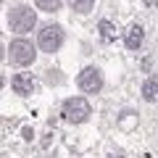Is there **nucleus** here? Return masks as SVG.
<instances>
[{
  "label": "nucleus",
  "mask_w": 158,
  "mask_h": 158,
  "mask_svg": "<svg viewBox=\"0 0 158 158\" xmlns=\"http://www.w3.org/2000/svg\"><path fill=\"white\" fill-rule=\"evenodd\" d=\"M0 3H3V0H0Z\"/></svg>",
  "instance_id": "obj_16"
},
{
  "label": "nucleus",
  "mask_w": 158,
  "mask_h": 158,
  "mask_svg": "<svg viewBox=\"0 0 158 158\" xmlns=\"http://www.w3.org/2000/svg\"><path fill=\"white\" fill-rule=\"evenodd\" d=\"M142 98L148 103H158V79H148L142 85Z\"/></svg>",
  "instance_id": "obj_8"
},
{
  "label": "nucleus",
  "mask_w": 158,
  "mask_h": 158,
  "mask_svg": "<svg viewBox=\"0 0 158 158\" xmlns=\"http://www.w3.org/2000/svg\"><path fill=\"white\" fill-rule=\"evenodd\" d=\"M77 82H79V90H82V92H90V95H95V92L103 87V74L98 71L95 66H87L85 71L79 74Z\"/></svg>",
  "instance_id": "obj_5"
},
{
  "label": "nucleus",
  "mask_w": 158,
  "mask_h": 158,
  "mask_svg": "<svg viewBox=\"0 0 158 158\" xmlns=\"http://www.w3.org/2000/svg\"><path fill=\"white\" fill-rule=\"evenodd\" d=\"M8 24H11L13 32L27 34V32H32L34 24H37V13H34L32 8H24V6L21 8H13L11 16H8Z\"/></svg>",
  "instance_id": "obj_1"
},
{
  "label": "nucleus",
  "mask_w": 158,
  "mask_h": 158,
  "mask_svg": "<svg viewBox=\"0 0 158 158\" xmlns=\"http://www.w3.org/2000/svg\"><path fill=\"white\" fill-rule=\"evenodd\" d=\"M21 135H24V140H32V137H34V132L29 129V127H24V129H21Z\"/></svg>",
  "instance_id": "obj_12"
},
{
  "label": "nucleus",
  "mask_w": 158,
  "mask_h": 158,
  "mask_svg": "<svg viewBox=\"0 0 158 158\" xmlns=\"http://www.w3.org/2000/svg\"><path fill=\"white\" fill-rule=\"evenodd\" d=\"M11 63H16V66H29V63L34 61V45L29 42V40H13L11 42Z\"/></svg>",
  "instance_id": "obj_2"
},
{
  "label": "nucleus",
  "mask_w": 158,
  "mask_h": 158,
  "mask_svg": "<svg viewBox=\"0 0 158 158\" xmlns=\"http://www.w3.org/2000/svg\"><path fill=\"white\" fill-rule=\"evenodd\" d=\"M61 42H63L61 27H56V24L42 27V32H40V48H42L45 53H56L58 48H61Z\"/></svg>",
  "instance_id": "obj_4"
},
{
  "label": "nucleus",
  "mask_w": 158,
  "mask_h": 158,
  "mask_svg": "<svg viewBox=\"0 0 158 158\" xmlns=\"http://www.w3.org/2000/svg\"><path fill=\"white\" fill-rule=\"evenodd\" d=\"M69 3H71V8H74V11H79V13L92 11V6H95V0H69Z\"/></svg>",
  "instance_id": "obj_11"
},
{
  "label": "nucleus",
  "mask_w": 158,
  "mask_h": 158,
  "mask_svg": "<svg viewBox=\"0 0 158 158\" xmlns=\"http://www.w3.org/2000/svg\"><path fill=\"white\" fill-rule=\"evenodd\" d=\"M0 61H3V45H0Z\"/></svg>",
  "instance_id": "obj_13"
},
{
  "label": "nucleus",
  "mask_w": 158,
  "mask_h": 158,
  "mask_svg": "<svg viewBox=\"0 0 158 158\" xmlns=\"http://www.w3.org/2000/svg\"><path fill=\"white\" fill-rule=\"evenodd\" d=\"M0 90H3V77H0Z\"/></svg>",
  "instance_id": "obj_14"
},
{
  "label": "nucleus",
  "mask_w": 158,
  "mask_h": 158,
  "mask_svg": "<svg viewBox=\"0 0 158 158\" xmlns=\"http://www.w3.org/2000/svg\"><path fill=\"white\" fill-rule=\"evenodd\" d=\"M63 116H66L69 121H74V124H79V121H85V118L90 116V103H87L85 98H69V100L63 103Z\"/></svg>",
  "instance_id": "obj_3"
},
{
  "label": "nucleus",
  "mask_w": 158,
  "mask_h": 158,
  "mask_svg": "<svg viewBox=\"0 0 158 158\" xmlns=\"http://www.w3.org/2000/svg\"><path fill=\"white\" fill-rule=\"evenodd\" d=\"M108 158H121V156H108Z\"/></svg>",
  "instance_id": "obj_15"
},
{
  "label": "nucleus",
  "mask_w": 158,
  "mask_h": 158,
  "mask_svg": "<svg viewBox=\"0 0 158 158\" xmlns=\"http://www.w3.org/2000/svg\"><path fill=\"white\" fill-rule=\"evenodd\" d=\"M11 87H13L16 95H32L37 85H34V79L29 77V74H16V77L11 79Z\"/></svg>",
  "instance_id": "obj_6"
},
{
  "label": "nucleus",
  "mask_w": 158,
  "mask_h": 158,
  "mask_svg": "<svg viewBox=\"0 0 158 158\" xmlns=\"http://www.w3.org/2000/svg\"><path fill=\"white\" fill-rule=\"evenodd\" d=\"M34 3H37L40 11H45V13H53L61 8V0H34Z\"/></svg>",
  "instance_id": "obj_10"
},
{
  "label": "nucleus",
  "mask_w": 158,
  "mask_h": 158,
  "mask_svg": "<svg viewBox=\"0 0 158 158\" xmlns=\"http://www.w3.org/2000/svg\"><path fill=\"white\" fill-rule=\"evenodd\" d=\"M142 37H145L142 27H140V24H135V27L127 29V34H124V45L129 48V50H137V48L142 45Z\"/></svg>",
  "instance_id": "obj_7"
},
{
  "label": "nucleus",
  "mask_w": 158,
  "mask_h": 158,
  "mask_svg": "<svg viewBox=\"0 0 158 158\" xmlns=\"http://www.w3.org/2000/svg\"><path fill=\"white\" fill-rule=\"evenodd\" d=\"M98 29H100V37H103V40H108V42H111V40H116V34H118L116 24L108 21V19H103V21L98 24Z\"/></svg>",
  "instance_id": "obj_9"
}]
</instances>
